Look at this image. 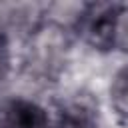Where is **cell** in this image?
<instances>
[{"mask_svg":"<svg viewBox=\"0 0 128 128\" xmlns=\"http://www.w3.org/2000/svg\"><path fill=\"white\" fill-rule=\"evenodd\" d=\"M122 10L124 6L120 4H90L80 16V32L94 50L106 52L118 44Z\"/></svg>","mask_w":128,"mask_h":128,"instance_id":"1","label":"cell"},{"mask_svg":"<svg viewBox=\"0 0 128 128\" xmlns=\"http://www.w3.org/2000/svg\"><path fill=\"white\" fill-rule=\"evenodd\" d=\"M30 38H32V46H30L32 62L42 72L50 74V70L60 64L62 48L66 46V38L62 30L54 24H44V26H36L30 32Z\"/></svg>","mask_w":128,"mask_h":128,"instance_id":"2","label":"cell"},{"mask_svg":"<svg viewBox=\"0 0 128 128\" xmlns=\"http://www.w3.org/2000/svg\"><path fill=\"white\" fill-rule=\"evenodd\" d=\"M0 128H48V116L30 100H10L0 106Z\"/></svg>","mask_w":128,"mask_h":128,"instance_id":"3","label":"cell"},{"mask_svg":"<svg viewBox=\"0 0 128 128\" xmlns=\"http://www.w3.org/2000/svg\"><path fill=\"white\" fill-rule=\"evenodd\" d=\"M54 128H96V106L90 98L82 96L70 102Z\"/></svg>","mask_w":128,"mask_h":128,"instance_id":"4","label":"cell"},{"mask_svg":"<svg viewBox=\"0 0 128 128\" xmlns=\"http://www.w3.org/2000/svg\"><path fill=\"white\" fill-rule=\"evenodd\" d=\"M110 106L122 122H128V66L114 74L110 84Z\"/></svg>","mask_w":128,"mask_h":128,"instance_id":"5","label":"cell"},{"mask_svg":"<svg viewBox=\"0 0 128 128\" xmlns=\"http://www.w3.org/2000/svg\"><path fill=\"white\" fill-rule=\"evenodd\" d=\"M10 70V44L4 32H0V82L6 78Z\"/></svg>","mask_w":128,"mask_h":128,"instance_id":"6","label":"cell"}]
</instances>
